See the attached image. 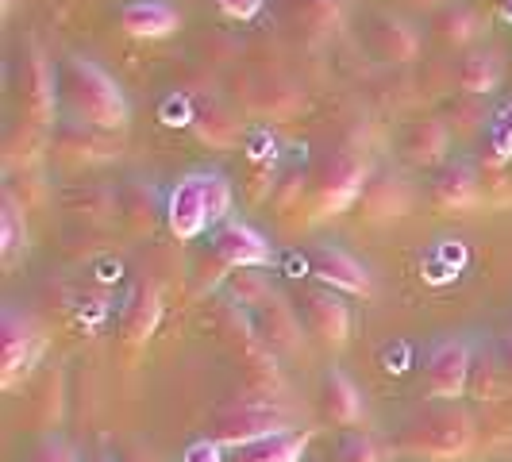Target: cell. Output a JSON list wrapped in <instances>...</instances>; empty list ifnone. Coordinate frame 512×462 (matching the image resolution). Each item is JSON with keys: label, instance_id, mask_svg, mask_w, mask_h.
Here are the masks:
<instances>
[{"label": "cell", "instance_id": "7402d4cb", "mask_svg": "<svg viewBox=\"0 0 512 462\" xmlns=\"http://www.w3.org/2000/svg\"><path fill=\"white\" fill-rule=\"evenodd\" d=\"M251 320H255L262 343H266L282 362H297L301 355H305L308 328L293 301H285V297L274 293L266 305H258L255 312H251Z\"/></svg>", "mask_w": 512, "mask_h": 462}, {"label": "cell", "instance_id": "bcb514c9", "mask_svg": "<svg viewBox=\"0 0 512 462\" xmlns=\"http://www.w3.org/2000/svg\"><path fill=\"white\" fill-rule=\"evenodd\" d=\"M8 4H12V0H4V8H8Z\"/></svg>", "mask_w": 512, "mask_h": 462}, {"label": "cell", "instance_id": "836d02e7", "mask_svg": "<svg viewBox=\"0 0 512 462\" xmlns=\"http://www.w3.org/2000/svg\"><path fill=\"white\" fill-rule=\"evenodd\" d=\"M31 247V216L12 197H0V258L4 266H16Z\"/></svg>", "mask_w": 512, "mask_h": 462}, {"label": "cell", "instance_id": "8fae6325", "mask_svg": "<svg viewBox=\"0 0 512 462\" xmlns=\"http://www.w3.org/2000/svg\"><path fill=\"white\" fill-rule=\"evenodd\" d=\"M43 355H47V335L39 320L20 305L0 308V385L20 389V382L39 370Z\"/></svg>", "mask_w": 512, "mask_h": 462}, {"label": "cell", "instance_id": "ac0fdd59", "mask_svg": "<svg viewBox=\"0 0 512 462\" xmlns=\"http://www.w3.org/2000/svg\"><path fill=\"white\" fill-rule=\"evenodd\" d=\"M208 255H216L228 270H251V266L270 270L278 262L274 243L255 224L235 220V216H228L224 224H216V228L208 231Z\"/></svg>", "mask_w": 512, "mask_h": 462}, {"label": "cell", "instance_id": "d6986e66", "mask_svg": "<svg viewBox=\"0 0 512 462\" xmlns=\"http://www.w3.org/2000/svg\"><path fill=\"white\" fill-rule=\"evenodd\" d=\"M166 228L174 239H197L212 228V205H208V181L205 166L181 174L170 189H166Z\"/></svg>", "mask_w": 512, "mask_h": 462}, {"label": "cell", "instance_id": "52a82bcc", "mask_svg": "<svg viewBox=\"0 0 512 462\" xmlns=\"http://www.w3.org/2000/svg\"><path fill=\"white\" fill-rule=\"evenodd\" d=\"M355 43L374 66H412L424 51V31L401 8H374L355 20Z\"/></svg>", "mask_w": 512, "mask_h": 462}, {"label": "cell", "instance_id": "603a6c76", "mask_svg": "<svg viewBox=\"0 0 512 462\" xmlns=\"http://www.w3.org/2000/svg\"><path fill=\"white\" fill-rule=\"evenodd\" d=\"M162 289L151 278H139V282L128 289L124 305H120V316H116V339L120 347H131L139 351L162 324Z\"/></svg>", "mask_w": 512, "mask_h": 462}, {"label": "cell", "instance_id": "5b68a950", "mask_svg": "<svg viewBox=\"0 0 512 462\" xmlns=\"http://www.w3.org/2000/svg\"><path fill=\"white\" fill-rule=\"evenodd\" d=\"M370 174H374L370 154L351 151V147H332V151L320 154L308 170V193H312L316 224L332 220L339 212H355Z\"/></svg>", "mask_w": 512, "mask_h": 462}, {"label": "cell", "instance_id": "e0dca14e", "mask_svg": "<svg viewBox=\"0 0 512 462\" xmlns=\"http://www.w3.org/2000/svg\"><path fill=\"white\" fill-rule=\"evenodd\" d=\"M451 139L439 116H405L393 131V154L405 170H439L451 158Z\"/></svg>", "mask_w": 512, "mask_h": 462}, {"label": "cell", "instance_id": "74e56055", "mask_svg": "<svg viewBox=\"0 0 512 462\" xmlns=\"http://www.w3.org/2000/svg\"><path fill=\"white\" fill-rule=\"evenodd\" d=\"M332 462H393V443L374 432H347L335 439Z\"/></svg>", "mask_w": 512, "mask_h": 462}, {"label": "cell", "instance_id": "ab89813d", "mask_svg": "<svg viewBox=\"0 0 512 462\" xmlns=\"http://www.w3.org/2000/svg\"><path fill=\"white\" fill-rule=\"evenodd\" d=\"M216 8H220V16H228L235 24H251L266 8V0H216Z\"/></svg>", "mask_w": 512, "mask_h": 462}, {"label": "cell", "instance_id": "5bb4252c", "mask_svg": "<svg viewBox=\"0 0 512 462\" xmlns=\"http://www.w3.org/2000/svg\"><path fill=\"white\" fill-rule=\"evenodd\" d=\"M305 274L316 278V285H328L343 297H374L378 282L374 274L362 266L359 255H351L347 247H339L332 239H312L305 247Z\"/></svg>", "mask_w": 512, "mask_h": 462}, {"label": "cell", "instance_id": "44dd1931", "mask_svg": "<svg viewBox=\"0 0 512 462\" xmlns=\"http://www.w3.org/2000/svg\"><path fill=\"white\" fill-rule=\"evenodd\" d=\"M359 85V104H366L370 112H412L424 101L420 81L409 74V66H378V70H362L355 77Z\"/></svg>", "mask_w": 512, "mask_h": 462}, {"label": "cell", "instance_id": "9c48e42d", "mask_svg": "<svg viewBox=\"0 0 512 462\" xmlns=\"http://www.w3.org/2000/svg\"><path fill=\"white\" fill-rule=\"evenodd\" d=\"M474 335L447 332L436 335L420 355V385L428 401H462L470 389V366H474Z\"/></svg>", "mask_w": 512, "mask_h": 462}, {"label": "cell", "instance_id": "2e32d148", "mask_svg": "<svg viewBox=\"0 0 512 462\" xmlns=\"http://www.w3.org/2000/svg\"><path fill=\"white\" fill-rule=\"evenodd\" d=\"M293 305L305 320L308 335L324 347V351H343L351 343V308L343 301V293H335L328 285H305Z\"/></svg>", "mask_w": 512, "mask_h": 462}, {"label": "cell", "instance_id": "f546056e", "mask_svg": "<svg viewBox=\"0 0 512 462\" xmlns=\"http://www.w3.org/2000/svg\"><path fill=\"white\" fill-rule=\"evenodd\" d=\"M308 439H312V432L289 428V432H278V436L255 439L247 447H235L228 462H301Z\"/></svg>", "mask_w": 512, "mask_h": 462}, {"label": "cell", "instance_id": "cb8c5ba5", "mask_svg": "<svg viewBox=\"0 0 512 462\" xmlns=\"http://www.w3.org/2000/svg\"><path fill=\"white\" fill-rule=\"evenodd\" d=\"M116 216L131 235H151L158 224H166V193L151 178L128 174L116 185Z\"/></svg>", "mask_w": 512, "mask_h": 462}, {"label": "cell", "instance_id": "4fadbf2b", "mask_svg": "<svg viewBox=\"0 0 512 462\" xmlns=\"http://www.w3.org/2000/svg\"><path fill=\"white\" fill-rule=\"evenodd\" d=\"M289 428H293V420H289L282 409L266 405V401H235L228 409H216L205 420V436L216 439V443L228 447V451L247 447V443H255V439L289 432Z\"/></svg>", "mask_w": 512, "mask_h": 462}, {"label": "cell", "instance_id": "7c38bea8", "mask_svg": "<svg viewBox=\"0 0 512 462\" xmlns=\"http://www.w3.org/2000/svg\"><path fill=\"white\" fill-rule=\"evenodd\" d=\"M120 154H124V139H116V131L81 124L74 116H62L51 128L47 162L62 166V170H97V166H112Z\"/></svg>", "mask_w": 512, "mask_h": 462}, {"label": "cell", "instance_id": "60d3db41", "mask_svg": "<svg viewBox=\"0 0 512 462\" xmlns=\"http://www.w3.org/2000/svg\"><path fill=\"white\" fill-rule=\"evenodd\" d=\"M224 447L216 443V439L201 436L193 447H185V462H224V455H220Z\"/></svg>", "mask_w": 512, "mask_h": 462}, {"label": "cell", "instance_id": "4316f807", "mask_svg": "<svg viewBox=\"0 0 512 462\" xmlns=\"http://www.w3.org/2000/svg\"><path fill=\"white\" fill-rule=\"evenodd\" d=\"M282 158H278V139L270 128H258L247 135V170H243V193L247 205H266L274 185L282 178Z\"/></svg>", "mask_w": 512, "mask_h": 462}, {"label": "cell", "instance_id": "6da1fadb", "mask_svg": "<svg viewBox=\"0 0 512 462\" xmlns=\"http://www.w3.org/2000/svg\"><path fill=\"white\" fill-rule=\"evenodd\" d=\"M393 451L428 462H462L478 447V424L459 401H428L389 432Z\"/></svg>", "mask_w": 512, "mask_h": 462}, {"label": "cell", "instance_id": "7a4b0ae2", "mask_svg": "<svg viewBox=\"0 0 512 462\" xmlns=\"http://www.w3.org/2000/svg\"><path fill=\"white\" fill-rule=\"evenodd\" d=\"M212 324H216V339H220L239 385H247V401H266L270 405L285 389L282 359L262 343L251 312L239 308L231 297H220L216 312H212Z\"/></svg>", "mask_w": 512, "mask_h": 462}, {"label": "cell", "instance_id": "ee69618b", "mask_svg": "<svg viewBox=\"0 0 512 462\" xmlns=\"http://www.w3.org/2000/svg\"><path fill=\"white\" fill-rule=\"evenodd\" d=\"M501 16H505V20L512 24V0H501Z\"/></svg>", "mask_w": 512, "mask_h": 462}, {"label": "cell", "instance_id": "f1b7e54d", "mask_svg": "<svg viewBox=\"0 0 512 462\" xmlns=\"http://www.w3.org/2000/svg\"><path fill=\"white\" fill-rule=\"evenodd\" d=\"M116 24L131 39H166L181 27V12L170 0H128L116 8Z\"/></svg>", "mask_w": 512, "mask_h": 462}, {"label": "cell", "instance_id": "3957f363", "mask_svg": "<svg viewBox=\"0 0 512 462\" xmlns=\"http://www.w3.org/2000/svg\"><path fill=\"white\" fill-rule=\"evenodd\" d=\"M58 93H62V116H74L81 124L104 131H124L131 124L128 93L89 54L66 51L58 58Z\"/></svg>", "mask_w": 512, "mask_h": 462}, {"label": "cell", "instance_id": "1f68e13d", "mask_svg": "<svg viewBox=\"0 0 512 462\" xmlns=\"http://www.w3.org/2000/svg\"><path fill=\"white\" fill-rule=\"evenodd\" d=\"M35 385H31V405L27 409L35 412L31 420H39V424H54L62 409H66V374L58 370V366H43L39 374H31Z\"/></svg>", "mask_w": 512, "mask_h": 462}, {"label": "cell", "instance_id": "f35d334b", "mask_svg": "<svg viewBox=\"0 0 512 462\" xmlns=\"http://www.w3.org/2000/svg\"><path fill=\"white\" fill-rule=\"evenodd\" d=\"M24 462H81V459H77L74 443L51 428V432H43V436L31 443V451H27Z\"/></svg>", "mask_w": 512, "mask_h": 462}, {"label": "cell", "instance_id": "f6af8a7d", "mask_svg": "<svg viewBox=\"0 0 512 462\" xmlns=\"http://www.w3.org/2000/svg\"><path fill=\"white\" fill-rule=\"evenodd\" d=\"M97 462H116V459H112V455H101V459H97Z\"/></svg>", "mask_w": 512, "mask_h": 462}, {"label": "cell", "instance_id": "d6a6232c", "mask_svg": "<svg viewBox=\"0 0 512 462\" xmlns=\"http://www.w3.org/2000/svg\"><path fill=\"white\" fill-rule=\"evenodd\" d=\"M505 385L509 382V374H505V366L497 359V347L493 343H478V351H474V366H470V389L466 393H474L478 401H497V397H505Z\"/></svg>", "mask_w": 512, "mask_h": 462}, {"label": "cell", "instance_id": "83f0119b", "mask_svg": "<svg viewBox=\"0 0 512 462\" xmlns=\"http://www.w3.org/2000/svg\"><path fill=\"white\" fill-rule=\"evenodd\" d=\"M428 35L436 39L439 47H447V51H466V47L482 43L486 24H482V16H478L474 4H466V0H447L443 8H436V12L428 16Z\"/></svg>", "mask_w": 512, "mask_h": 462}, {"label": "cell", "instance_id": "8d00e7d4", "mask_svg": "<svg viewBox=\"0 0 512 462\" xmlns=\"http://www.w3.org/2000/svg\"><path fill=\"white\" fill-rule=\"evenodd\" d=\"M493 108H486V97H470V93H455L447 108H443V124L451 128V135H482L486 120Z\"/></svg>", "mask_w": 512, "mask_h": 462}, {"label": "cell", "instance_id": "9a60e30c", "mask_svg": "<svg viewBox=\"0 0 512 462\" xmlns=\"http://www.w3.org/2000/svg\"><path fill=\"white\" fill-rule=\"evenodd\" d=\"M412 208H416V189H412L405 166H374L359 205H355V220L378 228V224H393V220L409 216Z\"/></svg>", "mask_w": 512, "mask_h": 462}, {"label": "cell", "instance_id": "d590c367", "mask_svg": "<svg viewBox=\"0 0 512 462\" xmlns=\"http://www.w3.org/2000/svg\"><path fill=\"white\" fill-rule=\"evenodd\" d=\"M278 293V285H274V278L266 274V270H258V266H251V270H231L228 278V293L224 297H231L239 308H247V312H255L258 305H266L270 297Z\"/></svg>", "mask_w": 512, "mask_h": 462}, {"label": "cell", "instance_id": "e575fe53", "mask_svg": "<svg viewBox=\"0 0 512 462\" xmlns=\"http://www.w3.org/2000/svg\"><path fill=\"white\" fill-rule=\"evenodd\" d=\"M4 197H12V201L31 216L35 208H43L47 201H51V181H47V170H43V166H31V170H8V174H4Z\"/></svg>", "mask_w": 512, "mask_h": 462}, {"label": "cell", "instance_id": "ffe728a7", "mask_svg": "<svg viewBox=\"0 0 512 462\" xmlns=\"http://www.w3.org/2000/svg\"><path fill=\"white\" fill-rule=\"evenodd\" d=\"M424 197H428V205L436 208V212H447V216H455V212H474L478 205H486V197H482V178H478L474 158H447L436 174H432Z\"/></svg>", "mask_w": 512, "mask_h": 462}, {"label": "cell", "instance_id": "484cf974", "mask_svg": "<svg viewBox=\"0 0 512 462\" xmlns=\"http://www.w3.org/2000/svg\"><path fill=\"white\" fill-rule=\"evenodd\" d=\"M316 412L332 424V428H359L366 416V401L355 378L339 366H328L320 374V393H316Z\"/></svg>", "mask_w": 512, "mask_h": 462}, {"label": "cell", "instance_id": "7bdbcfd3", "mask_svg": "<svg viewBox=\"0 0 512 462\" xmlns=\"http://www.w3.org/2000/svg\"><path fill=\"white\" fill-rule=\"evenodd\" d=\"M493 347H497V359H501V366H505V374H509V382H512V332L497 335Z\"/></svg>", "mask_w": 512, "mask_h": 462}, {"label": "cell", "instance_id": "4dcf8cb0", "mask_svg": "<svg viewBox=\"0 0 512 462\" xmlns=\"http://www.w3.org/2000/svg\"><path fill=\"white\" fill-rule=\"evenodd\" d=\"M62 205H66V212L81 216L85 224H104L108 216H116V185L81 181V185H74V189H66Z\"/></svg>", "mask_w": 512, "mask_h": 462}, {"label": "cell", "instance_id": "b9f144b4", "mask_svg": "<svg viewBox=\"0 0 512 462\" xmlns=\"http://www.w3.org/2000/svg\"><path fill=\"white\" fill-rule=\"evenodd\" d=\"M401 12H420V16H432L436 8H443L447 0H393Z\"/></svg>", "mask_w": 512, "mask_h": 462}, {"label": "cell", "instance_id": "30bf717a", "mask_svg": "<svg viewBox=\"0 0 512 462\" xmlns=\"http://www.w3.org/2000/svg\"><path fill=\"white\" fill-rule=\"evenodd\" d=\"M270 4H274L278 27L301 51L332 47L335 39L351 27L347 0H270Z\"/></svg>", "mask_w": 512, "mask_h": 462}, {"label": "cell", "instance_id": "8992f818", "mask_svg": "<svg viewBox=\"0 0 512 462\" xmlns=\"http://www.w3.org/2000/svg\"><path fill=\"white\" fill-rule=\"evenodd\" d=\"M12 97H16V112L20 120L35 124V128L51 131L62 120V93H58V62L39 43L27 39L16 66H12Z\"/></svg>", "mask_w": 512, "mask_h": 462}, {"label": "cell", "instance_id": "ba28073f", "mask_svg": "<svg viewBox=\"0 0 512 462\" xmlns=\"http://www.w3.org/2000/svg\"><path fill=\"white\" fill-rule=\"evenodd\" d=\"M181 89L193 97V120L189 131L201 139V147L208 151H235L247 143V116L231 104V97H224L208 77L197 81H181Z\"/></svg>", "mask_w": 512, "mask_h": 462}, {"label": "cell", "instance_id": "277c9868", "mask_svg": "<svg viewBox=\"0 0 512 462\" xmlns=\"http://www.w3.org/2000/svg\"><path fill=\"white\" fill-rule=\"evenodd\" d=\"M228 97L243 116H255L262 124L297 120L308 108L305 77L278 66H239L228 77Z\"/></svg>", "mask_w": 512, "mask_h": 462}, {"label": "cell", "instance_id": "d4e9b609", "mask_svg": "<svg viewBox=\"0 0 512 462\" xmlns=\"http://www.w3.org/2000/svg\"><path fill=\"white\" fill-rule=\"evenodd\" d=\"M447 77L455 85V93H470V97H489L501 89L505 81V62L493 47H466V51H451V62H447Z\"/></svg>", "mask_w": 512, "mask_h": 462}]
</instances>
